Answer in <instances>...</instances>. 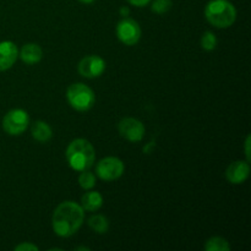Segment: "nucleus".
Returning <instances> with one entry per match:
<instances>
[{"mask_svg":"<svg viewBox=\"0 0 251 251\" xmlns=\"http://www.w3.org/2000/svg\"><path fill=\"white\" fill-rule=\"evenodd\" d=\"M85 221V210L80 203L64 201L59 203L51 217L53 232L60 238H69L75 234Z\"/></svg>","mask_w":251,"mask_h":251,"instance_id":"f257e3e1","label":"nucleus"},{"mask_svg":"<svg viewBox=\"0 0 251 251\" xmlns=\"http://www.w3.org/2000/svg\"><path fill=\"white\" fill-rule=\"evenodd\" d=\"M65 158L74 171H87L96 161V150L86 139H75L69 144Z\"/></svg>","mask_w":251,"mask_h":251,"instance_id":"f03ea898","label":"nucleus"},{"mask_svg":"<svg viewBox=\"0 0 251 251\" xmlns=\"http://www.w3.org/2000/svg\"><path fill=\"white\" fill-rule=\"evenodd\" d=\"M205 17L216 28H228L237 20V9L229 0H211L205 7Z\"/></svg>","mask_w":251,"mask_h":251,"instance_id":"7ed1b4c3","label":"nucleus"},{"mask_svg":"<svg viewBox=\"0 0 251 251\" xmlns=\"http://www.w3.org/2000/svg\"><path fill=\"white\" fill-rule=\"evenodd\" d=\"M66 98L71 107L77 112H87L95 105L96 96L92 88L82 82L73 83L66 91Z\"/></svg>","mask_w":251,"mask_h":251,"instance_id":"20e7f679","label":"nucleus"},{"mask_svg":"<svg viewBox=\"0 0 251 251\" xmlns=\"http://www.w3.org/2000/svg\"><path fill=\"white\" fill-rule=\"evenodd\" d=\"M2 129L11 136H19L24 134L29 124L28 113L24 109H11L2 118Z\"/></svg>","mask_w":251,"mask_h":251,"instance_id":"39448f33","label":"nucleus"},{"mask_svg":"<svg viewBox=\"0 0 251 251\" xmlns=\"http://www.w3.org/2000/svg\"><path fill=\"white\" fill-rule=\"evenodd\" d=\"M124 162L118 157H105L102 158L96 166V174L104 181H113L119 179L124 174Z\"/></svg>","mask_w":251,"mask_h":251,"instance_id":"423d86ee","label":"nucleus"},{"mask_svg":"<svg viewBox=\"0 0 251 251\" xmlns=\"http://www.w3.org/2000/svg\"><path fill=\"white\" fill-rule=\"evenodd\" d=\"M117 37L123 44L127 47L137 44L141 38V27L139 22L130 17H123L117 26Z\"/></svg>","mask_w":251,"mask_h":251,"instance_id":"0eeeda50","label":"nucleus"},{"mask_svg":"<svg viewBox=\"0 0 251 251\" xmlns=\"http://www.w3.org/2000/svg\"><path fill=\"white\" fill-rule=\"evenodd\" d=\"M119 134L130 142H140L145 136V125L136 118H124L118 124Z\"/></svg>","mask_w":251,"mask_h":251,"instance_id":"6e6552de","label":"nucleus"},{"mask_svg":"<svg viewBox=\"0 0 251 251\" xmlns=\"http://www.w3.org/2000/svg\"><path fill=\"white\" fill-rule=\"evenodd\" d=\"M78 74L86 78L100 77L105 70L104 59L100 55H87L77 65Z\"/></svg>","mask_w":251,"mask_h":251,"instance_id":"1a4fd4ad","label":"nucleus"},{"mask_svg":"<svg viewBox=\"0 0 251 251\" xmlns=\"http://www.w3.org/2000/svg\"><path fill=\"white\" fill-rule=\"evenodd\" d=\"M250 176V164L248 161H235L226 169V178L233 185H239L247 181Z\"/></svg>","mask_w":251,"mask_h":251,"instance_id":"9d476101","label":"nucleus"},{"mask_svg":"<svg viewBox=\"0 0 251 251\" xmlns=\"http://www.w3.org/2000/svg\"><path fill=\"white\" fill-rule=\"evenodd\" d=\"M17 58H19V49L14 42H0V73L11 69L16 63Z\"/></svg>","mask_w":251,"mask_h":251,"instance_id":"9b49d317","label":"nucleus"},{"mask_svg":"<svg viewBox=\"0 0 251 251\" xmlns=\"http://www.w3.org/2000/svg\"><path fill=\"white\" fill-rule=\"evenodd\" d=\"M19 56L27 65L38 64L43 58V50L37 43H27L20 50Z\"/></svg>","mask_w":251,"mask_h":251,"instance_id":"f8f14e48","label":"nucleus"},{"mask_svg":"<svg viewBox=\"0 0 251 251\" xmlns=\"http://www.w3.org/2000/svg\"><path fill=\"white\" fill-rule=\"evenodd\" d=\"M103 205V196L98 191H87L81 198V207L87 212H96Z\"/></svg>","mask_w":251,"mask_h":251,"instance_id":"ddd939ff","label":"nucleus"},{"mask_svg":"<svg viewBox=\"0 0 251 251\" xmlns=\"http://www.w3.org/2000/svg\"><path fill=\"white\" fill-rule=\"evenodd\" d=\"M53 136V130L48 123L38 120L32 125V137L41 144H46Z\"/></svg>","mask_w":251,"mask_h":251,"instance_id":"4468645a","label":"nucleus"},{"mask_svg":"<svg viewBox=\"0 0 251 251\" xmlns=\"http://www.w3.org/2000/svg\"><path fill=\"white\" fill-rule=\"evenodd\" d=\"M88 227L97 234H105L109 229V221L103 215H93L88 218Z\"/></svg>","mask_w":251,"mask_h":251,"instance_id":"2eb2a0df","label":"nucleus"},{"mask_svg":"<svg viewBox=\"0 0 251 251\" xmlns=\"http://www.w3.org/2000/svg\"><path fill=\"white\" fill-rule=\"evenodd\" d=\"M206 251H229L230 245L227 239L222 237H211L205 243Z\"/></svg>","mask_w":251,"mask_h":251,"instance_id":"dca6fc26","label":"nucleus"},{"mask_svg":"<svg viewBox=\"0 0 251 251\" xmlns=\"http://www.w3.org/2000/svg\"><path fill=\"white\" fill-rule=\"evenodd\" d=\"M96 183H97V179L92 172H90L88 169L81 172L80 176H78V184L83 190H91V189L95 188Z\"/></svg>","mask_w":251,"mask_h":251,"instance_id":"f3484780","label":"nucleus"},{"mask_svg":"<svg viewBox=\"0 0 251 251\" xmlns=\"http://www.w3.org/2000/svg\"><path fill=\"white\" fill-rule=\"evenodd\" d=\"M217 37L213 32L206 31L205 33L201 37V47L202 49H205L206 51H212L217 48Z\"/></svg>","mask_w":251,"mask_h":251,"instance_id":"a211bd4d","label":"nucleus"},{"mask_svg":"<svg viewBox=\"0 0 251 251\" xmlns=\"http://www.w3.org/2000/svg\"><path fill=\"white\" fill-rule=\"evenodd\" d=\"M173 6V1L172 0H153L151 5V10L154 14H166Z\"/></svg>","mask_w":251,"mask_h":251,"instance_id":"6ab92c4d","label":"nucleus"},{"mask_svg":"<svg viewBox=\"0 0 251 251\" xmlns=\"http://www.w3.org/2000/svg\"><path fill=\"white\" fill-rule=\"evenodd\" d=\"M39 248L32 243H21L15 247V251H38Z\"/></svg>","mask_w":251,"mask_h":251,"instance_id":"aec40b11","label":"nucleus"},{"mask_svg":"<svg viewBox=\"0 0 251 251\" xmlns=\"http://www.w3.org/2000/svg\"><path fill=\"white\" fill-rule=\"evenodd\" d=\"M130 5L132 6H136V7H144L146 5H149L152 0H126Z\"/></svg>","mask_w":251,"mask_h":251,"instance_id":"412c9836","label":"nucleus"},{"mask_svg":"<svg viewBox=\"0 0 251 251\" xmlns=\"http://www.w3.org/2000/svg\"><path fill=\"white\" fill-rule=\"evenodd\" d=\"M245 156H247V161L250 162V135H248L245 140Z\"/></svg>","mask_w":251,"mask_h":251,"instance_id":"4be33fe9","label":"nucleus"},{"mask_svg":"<svg viewBox=\"0 0 251 251\" xmlns=\"http://www.w3.org/2000/svg\"><path fill=\"white\" fill-rule=\"evenodd\" d=\"M119 14H120V16L127 17V16H129V14H130V9L127 6H122V7H120V10H119Z\"/></svg>","mask_w":251,"mask_h":251,"instance_id":"5701e85b","label":"nucleus"},{"mask_svg":"<svg viewBox=\"0 0 251 251\" xmlns=\"http://www.w3.org/2000/svg\"><path fill=\"white\" fill-rule=\"evenodd\" d=\"M77 1L82 2V4H92V2L95 1V0H77Z\"/></svg>","mask_w":251,"mask_h":251,"instance_id":"b1692460","label":"nucleus"},{"mask_svg":"<svg viewBox=\"0 0 251 251\" xmlns=\"http://www.w3.org/2000/svg\"><path fill=\"white\" fill-rule=\"evenodd\" d=\"M75 250H86V251H90V248H86V247H80V248H76Z\"/></svg>","mask_w":251,"mask_h":251,"instance_id":"393cba45","label":"nucleus"}]
</instances>
